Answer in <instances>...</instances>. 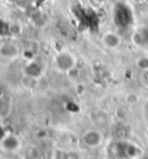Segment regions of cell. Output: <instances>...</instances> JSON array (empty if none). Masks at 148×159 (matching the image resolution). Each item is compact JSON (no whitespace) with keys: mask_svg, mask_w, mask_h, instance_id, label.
Here are the masks:
<instances>
[{"mask_svg":"<svg viewBox=\"0 0 148 159\" xmlns=\"http://www.w3.org/2000/svg\"><path fill=\"white\" fill-rule=\"evenodd\" d=\"M22 151H24V155H22L24 159H40V157H42L40 150L37 146H30Z\"/></svg>","mask_w":148,"mask_h":159,"instance_id":"cell-9","label":"cell"},{"mask_svg":"<svg viewBox=\"0 0 148 159\" xmlns=\"http://www.w3.org/2000/svg\"><path fill=\"white\" fill-rule=\"evenodd\" d=\"M64 159H83L82 153L77 149H65Z\"/></svg>","mask_w":148,"mask_h":159,"instance_id":"cell-10","label":"cell"},{"mask_svg":"<svg viewBox=\"0 0 148 159\" xmlns=\"http://www.w3.org/2000/svg\"><path fill=\"white\" fill-rule=\"evenodd\" d=\"M79 142H81V146L85 149H90V150L98 149L104 143V133L95 128L87 129L81 134Z\"/></svg>","mask_w":148,"mask_h":159,"instance_id":"cell-3","label":"cell"},{"mask_svg":"<svg viewBox=\"0 0 148 159\" xmlns=\"http://www.w3.org/2000/svg\"><path fill=\"white\" fill-rule=\"evenodd\" d=\"M13 111V99L11 95L5 94L0 97V121L8 119Z\"/></svg>","mask_w":148,"mask_h":159,"instance_id":"cell-7","label":"cell"},{"mask_svg":"<svg viewBox=\"0 0 148 159\" xmlns=\"http://www.w3.org/2000/svg\"><path fill=\"white\" fill-rule=\"evenodd\" d=\"M102 43L104 44L105 48L108 50H116L118 48L121 43H122V39H121V35L116 31H105L102 35Z\"/></svg>","mask_w":148,"mask_h":159,"instance_id":"cell-6","label":"cell"},{"mask_svg":"<svg viewBox=\"0 0 148 159\" xmlns=\"http://www.w3.org/2000/svg\"><path fill=\"white\" fill-rule=\"evenodd\" d=\"M53 68L61 75H69L77 68L78 59L69 50H61L53 56Z\"/></svg>","mask_w":148,"mask_h":159,"instance_id":"cell-1","label":"cell"},{"mask_svg":"<svg viewBox=\"0 0 148 159\" xmlns=\"http://www.w3.org/2000/svg\"><path fill=\"white\" fill-rule=\"evenodd\" d=\"M22 56L21 47L13 41H3L0 43V60L15 61Z\"/></svg>","mask_w":148,"mask_h":159,"instance_id":"cell-5","label":"cell"},{"mask_svg":"<svg viewBox=\"0 0 148 159\" xmlns=\"http://www.w3.org/2000/svg\"><path fill=\"white\" fill-rule=\"evenodd\" d=\"M126 101H127V103H130V104H135V103L139 102V97L137 94H129L127 98H126Z\"/></svg>","mask_w":148,"mask_h":159,"instance_id":"cell-14","label":"cell"},{"mask_svg":"<svg viewBox=\"0 0 148 159\" xmlns=\"http://www.w3.org/2000/svg\"><path fill=\"white\" fill-rule=\"evenodd\" d=\"M24 150V140L16 132L8 130L0 137V151L8 155L20 154Z\"/></svg>","mask_w":148,"mask_h":159,"instance_id":"cell-2","label":"cell"},{"mask_svg":"<svg viewBox=\"0 0 148 159\" xmlns=\"http://www.w3.org/2000/svg\"><path fill=\"white\" fill-rule=\"evenodd\" d=\"M95 2H96V3H99V4H104V3L107 2V0H95Z\"/></svg>","mask_w":148,"mask_h":159,"instance_id":"cell-16","label":"cell"},{"mask_svg":"<svg viewBox=\"0 0 148 159\" xmlns=\"http://www.w3.org/2000/svg\"><path fill=\"white\" fill-rule=\"evenodd\" d=\"M5 94H8V93H7V91H5V89L3 88V86H2V85H0V97H4Z\"/></svg>","mask_w":148,"mask_h":159,"instance_id":"cell-15","label":"cell"},{"mask_svg":"<svg viewBox=\"0 0 148 159\" xmlns=\"http://www.w3.org/2000/svg\"><path fill=\"white\" fill-rule=\"evenodd\" d=\"M135 64H137V68L139 70H142V72L148 70V57L147 56H139L137 59Z\"/></svg>","mask_w":148,"mask_h":159,"instance_id":"cell-11","label":"cell"},{"mask_svg":"<svg viewBox=\"0 0 148 159\" xmlns=\"http://www.w3.org/2000/svg\"><path fill=\"white\" fill-rule=\"evenodd\" d=\"M64 153H65V149L55 148L52 150V159H64Z\"/></svg>","mask_w":148,"mask_h":159,"instance_id":"cell-13","label":"cell"},{"mask_svg":"<svg viewBox=\"0 0 148 159\" xmlns=\"http://www.w3.org/2000/svg\"><path fill=\"white\" fill-rule=\"evenodd\" d=\"M133 42L135 43L137 46H143L146 43V35L140 30H137L133 34Z\"/></svg>","mask_w":148,"mask_h":159,"instance_id":"cell-12","label":"cell"},{"mask_svg":"<svg viewBox=\"0 0 148 159\" xmlns=\"http://www.w3.org/2000/svg\"><path fill=\"white\" fill-rule=\"evenodd\" d=\"M39 81L40 80H37V78H33V77L22 75V86H24V89H26V90L34 91L39 86Z\"/></svg>","mask_w":148,"mask_h":159,"instance_id":"cell-8","label":"cell"},{"mask_svg":"<svg viewBox=\"0 0 148 159\" xmlns=\"http://www.w3.org/2000/svg\"><path fill=\"white\" fill-rule=\"evenodd\" d=\"M46 70L47 68L42 60H39L37 57H31L25 61L22 67V75L37 78V80H42L46 75Z\"/></svg>","mask_w":148,"mask_h":159,"instance_id":"cell-4","label":"cell"}]
</instances>
